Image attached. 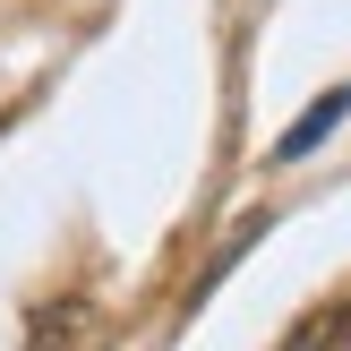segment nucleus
<instances>
[{
    "label": "nucleus",
    "mask_w": 351,
    "mask_h": 351,
    "mask_svg": "<svg viewBox=\"0 0 351 351\" xmlns=\"http://www.w3.org/2000/svg\"><path fill=\"white\" fill-rule=\"evenodd\" d=\"M95 343H103V308L86 291H51L26 317V351H95Z\"/></svg>",
    "instance_id": "1"
},
{
    "label": "nucleus",
    "mask_w": 351,
    "mask_h": 351,
    "mask_svg": "<svg viewBox=\"0 0 351 351\" xmlns=\"http://www.w3.org/2000/svg\"><path fill=\"white\" fill-rule=\"evenodd\" d=\"M343 120H351V86H326V95H317V103H308V112H300V120H291V129H283V137H274V163H300V154H317V146H326V137H335V129H343Z\"/></svg>",
    "instance_id": "2"
},
{
    "label": "nucleus",
    "mask_w": 351,
    "mask_h": 351,
    "mask_svg": "<svg viewBox=\"0 0 351 351\" xmlns=\"http://www.w3.org/2000/svg\"><path fill=\"white\" fill-rule=\"evenodd\" d=\"M283 351H351V300H326V308H308V317L283 335Z\"/></svg>",
    "instance_id": "3"
}]
</instances>
